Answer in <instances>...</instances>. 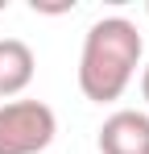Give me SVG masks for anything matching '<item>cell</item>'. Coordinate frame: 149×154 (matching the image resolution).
<instances>
[{
  "label": "cell",
  "instance_id": "cell-2",
  "mask_svg": "<svg viewBox=\"0 0 149 154\" xmlns=\"http://www.w3.org/2000/svg\"><path fill=\"white\" fill-rule=\"evenodd\" d=\"M58 133L54 108L42 100L0 104V154H42Z\"/></svg>",
  "mask_w": 149,
  "mask_h": 154
},
{
  "label": "cell",
  "instance_id": "cell-3",
  "mask_svg": "<svg viewBox=\"0 0 149 154\" xmlns=\"http://www.w3.org/2000/svg\"><path fill=\"white\" fill-rule=\"evenodd\" d=\"M99 154H149V117L120 108L99 125Z\"/></svg>",
  "mask_w": 149,
  "mask_h": 154
},
{
  "label": "cell",
  "instance_id": "cell-6",
  "mask_svg": "<svg viewBox=\"0 0 149 154\" xmlns=\"http://www.w3.org/2000/svg\"><path fill=\"white\" fill-rule=\"evenodd\" d=\"M4 4H8V0H0V8H4Z\"/></svg>",
  "mask_w": 149,
  "mask_h": 154
},
{
  "label": "cell",
  "instance_id": "cell-1",
  "mask_svg": "<svg viewBox=\"0 0 149 154\" xmlns=\"http://www.w3.org/2000/svg\"><path fill=\"white\" fill-rule=\"evenodd\" d=\"M141 33L128 17H104L87 29L83 54H79V92L95 104H112L137 75L141 63Z\"/></svg>",
  "mask_w": 149,
  "mask_h": 154
},
{
  "label": "cell",
  "instance_id": "cell-5",
  "mask_svg": "<svg viewBox=\"0 0 149 154\" xmlns=\"http://www.w3.org/2000/svg\"><path fill=\"white\" fill-rule=\"evenodd\" d=\"M141 96H145V104H149V67L141 71Z\"/></svg>",
  "mask_w": 149,
  "mask_h": 154
},
{
  "label": "cell",
  "instance_id": "cell-7",
  "mask_svg": "<svg viewBox=\"0 0 149 154\" xmlns=\"http://www.w3.org/2000/svg\"><path fill=\"white\" fill-rule=\"evenodd\" d=\"M145 13H149V4H145Z\"/></svg>",
  "mask_w": 149,
  "mask_h": 154
},
{
  "label": "cell",
  "instance_id": "cell-4",
  "mask_svg": "<svg viewBox=\"0 0 149 154\" xmlns=\"http://www.w3.org/2000/svg\"><path fill=\"white\" fill-rule=\"evenodd\" d=\"M33 67H37V58L21 38H0V96L4 100L29 88Z\"/></svg>",
  "mask_w": 149,
  "mask_h": 154
}]
</instances>
